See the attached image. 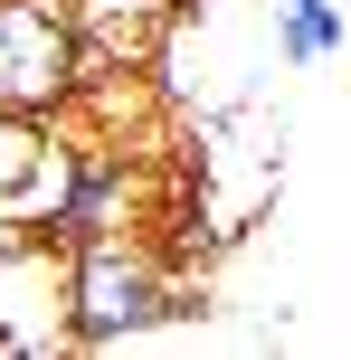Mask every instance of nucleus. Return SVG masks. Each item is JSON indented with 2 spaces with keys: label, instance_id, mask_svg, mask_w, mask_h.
I'll return each instance as SVG.
<instances>
[{
  "label": "nucleus",
  "instance_id": "2",
  "mask_svg": "<svg viewBox=\"0 0 351 360\" xmlns=\"http://www.w3.org/2000/svg\"><path fill=\"white\" fill-rule=\"evenodd\" d=\"M86 38L67 0H0V114H67L86 95Z\"/></svg>",
  "mask_w": 351,
  "mask_h": 360
},
{
  "label": "nucleus",
  "instance_id": "4",
  "mask_svg": "<svg viewBox=\"0 0 351 360\" xmlns=\"http://www.w3.org/2000/svg\"><path fill=\"white\" fill-rule=\"evenodd\" d=\"M86 57H152V38L171 29V0H67Z\"/></svg>",
  "mask_w": 351,
  "mask_h": 360
},
{
  "label": "nucleus",
  "instance_id": "1",
  "mask_svg": "<svg viewBox=\"0 0 351 360\" xmlns=\"http://www.w3.org/2000/svg\"><path fill=\"white\" fill-rule=\"evenodd\" d=\"M181 313H190V285H181V266L162 256L152 228L76 237V256H67V342L114 351V342H143V332L181 323Z\"/></svg>",
  "mask_w": 351,
  "mask_h": 360
},
{
  "label": "nucleus",
  "instance_id": "5",
  "mask_svg": "<svg viewBox=\"0 0 351 360\" xmlns=\"http://www.w3.org/2000/svg\"><path fill=\"white\" fill-rule=\"evenodd\" d=\"M351 48V19L333 0H276V57L285 67H323V57Z\"/></svg>",
  "mask_w": 351,
  "mask_h": 360
},
{
  "label": "nucleus",
  "instance_id": "3",
  "mask_svg": "<svg viewBox=\"0 0 351 360\" xmlns=\"http://www.w3.org/2000/svg\"><path fill=\"white\" fill-rule=\"evenodd\" d=\"M67 342V256L48 228L0 237V351H57Z\"/></svg>",
  "mask_w": 351,
  "mask_h": 360
}]
</instances>
